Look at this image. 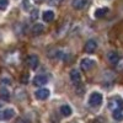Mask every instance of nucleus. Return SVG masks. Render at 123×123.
Returning <instances> with one entry per match:
<instances>
[{
	"label": "nucleus",
	"mask_w": 123,
	"mask_h": 123,
	"mask_svg": "<svg viewBox=\"0 0 123 123\" xmlns=\"http://www.w3.org/2000/svg\"><path fill=\"white\" fill-rule=\"evenodd\" d=\"M102 101H104V96H102L101 92H92V94L90 95L89 97V105L91 107H100L101 104H102Z\"/></svg>",
	"instance_id": "1"
},
{
	"label": "nucleus",
	"mask_w": 123,
	"mask_h": 123,
	"mask_svg": "<svg viewBox=\"0 0 123 123\" xmlns=\"http://www.w3.org/2000/svg\"><path fill=\"white\" fill-rule=\"evenodd\" d=\"M123 107V100L121 97H112L108 101V108L113 112L116 110H119Z\"/></svg>",
	"instance_id": "2"
},
{
	"label": "nucleus",
	"mask_w": 123,
	"mask_h": 123,
	"mask_svg": "<svg viewBox=\"0 0 123 123\" xmlns=\"http://www.w3.org/2000/svg\"><path fill=\"white\" fill-rule=\"evenodd\" d=\"M15 117V110L14 108H4L0 111V121H7Z\"/></svg>",
	"instance_id": "3"
},
{
	"label": "nucleus",
	"mask_w": 123,
	"mask_h": 123,
	"mask_svg": "<svg viewBox=\"0 0 123 123\" xmlns=\"http://www.w3.org/2000/svg\"><path fill=\"white\" fill-rule=\"evenodd\" d=\"M96 49H97V43H96V41H94V39H89L87 42L85 43V46H84V52L87 53V54L94 53Z\"/></svg>",
	"instance_id": "4"
},
{
	"label": "nucleus",
	"mask_w": 123,
	"mask_h": 123,
	"mask_svg": "<svg viewBox=\"0 0 123 123\" xmlns=\"http://www.w3.org/2000/svg\"><path fill=\"white\" fill-rule=\"evenodd\" d=\"M50 95V91L49 89H46V87H42V89H38L36 92H35V96L37 100H47Z\"/></svg>",
	"instance_id": "5"
},
{
	"label": "nucleus",
	"mask_w": 123,
	"mask_h": 123,
	"mask_svg": "<svg viewBox=\"0 0 123 123\" xmlns=\"http://www.w3.org/2000/svg\"><path fill=\"white\" fill-rule=\"evenodd\" d=\"M95 60L94 59H91V58H84L83 60H81V63H80V67L83 70H90L95 67Z\"/></svg>",
	"instance_id": "6"
},
{
	"label": "nucleus",
	"mask_w": 123,
	"mask_h": 123,
	"mask_svg": "<svg viewBox=\"0 0 123 123\" xmlns=\"http://www.w3.org/2000/svg\"><path fill=\"white\" fill-rule=\"evenodd\" d=\"M39 63V59L36 54H31L27 57V65L30 67V69H36L38 67Z\"/></svg>",
	"instance_id": "7"
},
{
	"label": "nucleus",
	"mask_w": 123,
	"mask_h": 123,
	"mask_svg": "<svg viewBox=\"0 0 123 123\" xmlns=\"http://www.w3.org/2000/svg\"><path fill=\"white\" fill-rule=\"evenodd\" d=\"M70 80H71V83L75 84V85L81 83V74L78 69H73L70 71Z\"/></svg>",
	"instance_id": "8"
},
{
	"label": "nucleus",
	"mask_w": 123,
	"mask_h": 123,
	"mask_svg": "<svg viewBox=\"0 0 123 123\" xmlns=\"http://www.w3.org/2000/svg\"><path fill=\"white\" fill-rule=\"evenodd\" d=\"M47 81H48V78L43 74H41V75H36L35 79H33V84L36 86H43L47 84Z\"/></svg>",
	"instance_id": "9"
},
{
	"label": "nucleus",
	"mask_w": 123,
	"mask_h": 123,
	"mask_svg": "<svg viewBox=\"0 0 123 123\" xmlns=\"http://www.w3.org/2000/svg\"><path fill=\"white\" fill-rule=\"evenodd\" d=\"M119 59H121V57H119V54L116 53V52H110V53L107 54V60L110 62L111 64H117L118 62H119Z\"/></svg>",
	"instance_id": "10"
},
{
	"label": "nucleus",
	"mask_w": 123,
	"mask_h": 123,
	"mask_svg": "<svg viewBox=\"0 0 123 123\" xmlns=\"http://www.w3.org/2000/svg\"><path fill=\"white\" fill-rule=\"evenodd\" d=\"M54 12L52 11V10H46V11L43 12V15H42V18H43V21H46V22H50V21H53L54 20Z\"/></svg>",
	"instance_id": "11"
},
{
	"label": "nucleus",
	"mask_w": 123,
	"mask_h": 123,
	"mask_svg": "<svg viewBox=\"0 0 123 123\" xmlns=\"http://www.w3.org/2000/svg\"><path fill=\"white\" fill-rule=\"evenodd\" d=\"M89 3V0H73V6L74 9L76 10H80V9H84Z\"/></svg>",
	"instance_id": "12"
},
{
	"label": "nucleus",
	"mask_w": 123,
	"mask_h": 123,
	"mask_svg": "<svg viewBox=\"0 0 123 123\" xmlns=\"http://www.w3.org/2000/svg\"><path fill=\"white\" fill-rule=\"evenodd\" d=\"M60 113L64 117H69L71 113H73V110H71V107L69 105H62L60 106Z\"/></svg>",
	"instance_id": "13"
},
{
	"label": "nucleus",
	"mask_w": 123,
	"mask_h": 123,
	"mask_svg": "<svg viewBox=\"0 0 123 123\" xmlns=\"http://www.w3.org/2000/svg\"><path fill=\"white\" fill-rule=\"evenodd\" d=\"M0 100H3V101L10 100V92L6 87H0Z\"/></svg>",
	"instance_id": "14"
},
{
	"label": "nucleus",
	"mask_w": 123,
	"mask_h": 123,
	"mask_svg": "<svg viewBox=\"0 0 123 123\" xmlns=\"http://www.w3.org/2000/svg\"><path fill=\"white\" fill-rule=\"evenodd\" d=\"M108 12V7H100L95 11V17L96 18H100V17H104L106 14Z\"/></svg>",
	"instance_id": "15"
},
{
	"label": "nucleus",
	"mask_w": 123,
	"mask_h": 123,
	"mask_svg": "<svg viewBox=\"0 0 123 123\" xmlns=\"http://www.w3.org/2000/svg\"><path fill=\"white\" fill-rule=\"evenodd\" d=\"M43 31H44V26L41 25V24H36L32 27V33L33 35H41V33H43Z\"/></svg>",
	"instance_id": "16"
},
{
	"label": "nucleus",
	"mask_w": 123,
	"mask_h": 123,
	"mask_svg": "<svg viewBox=\"0 0 123 123\" xmlns=\"http://www.w3.org/2000/svg\"><path fill=\"white\" fill-rule=\"evenodd\" d=\"M113 118L116 121H123V107L113 111Z\"/></svg>",
	"instance_id": "17"
},
{
	"label": "nucleus",
	"mask_w": 123,
	"mask_h": 123,
	"mask_svg": "<svg viewBox=\"0 0 123 123\" xmlns=\"http://www.w3.org/2000/svg\"><path fill=\"white\" fill-rule=\"evenodd\" d=\"M9 5V0H0V10H5Z\"/></svg>",
	"instance_id": "18"
},
{
	"label": "nucleus",
	"mask_w": 123,
	"mask_h": 123,
	"mask_svg": "<svg viewBox=\"0 0 123 123\" xmlns=\"http://www.w3.org/2000/svg\"><path fill=\"white\" fill-rule=\"evenodd\" d=\"M63 0H49V4H52V5H59Z\"/></svg>",
	"instance_id": "19"
},
{
	"label": "nucleus",
	"mask_w": 123,
	"mask_h": 123,
	"mask_svg": "<svg viewBox=\"0 0 123 123\" xmlns=\"http://www.w3.org/2000/svg\"><path fill=\"white\" fill-rule=\"evenodd\" d=\"M17 123H31V121H30V119H27V118H21Z\"/></svg>",
	"instance_id": "20"
}]
</instances>
